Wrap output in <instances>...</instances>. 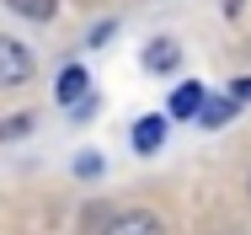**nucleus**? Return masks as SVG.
I'll return each mask as SVG.
<instances>
[{
  "label": "nucleus",
  "instance_id": "obj_1",
  "mask_svg": "<svg viewBox=\"0 0 251 235\" xmlns=\"http://www.w3.org/2000/svg\"><path fill=\"white\" fill-rule=\"evenodd\" d=\"M86 230H112V235H160L155 209H128V203H91L80 214Z\"/></svg>",
  "mask_w": 251,
  "mask_h": 235
},
{
  "label": "nucleus",
  "instance_id": "obj_2",
  "mask_svg": "<svg viewBox=\"0 0 251 235\" xmlns=\"http://www.w3.org/2000/svg\"><path fill=\"white\" fill-rule=\"evenodd\" d=\"M32 70H38L32 48L0 32V91H16V86H27V80H32Z\"/></svg>",
  "mask_w": 251,
  "mask_h": 235
},
{
  "label": "nucleus",
  "instance_id": "obj_3",
  "mask_svg": "<svg viewBox=\"0 0 251 235\" xmlns=\"http://www.w3.org/2000/svg\"><path fill=\"white\" fill-rule=\"evenodd\" d=\"M86 86H91V80H86V64H64L53 91H59V102H64V107H80V102H86Z\"/></svg>",
  "mask_w": 251,
  "mask_h": 235
},
{
  "label": "nucleus",
  "instance_id": "obj_4",
  "mask_svg": "<svg viewBox=\"0 0 251 235\" xmlns=\"http://www.w3.org/2000/svg\"><path fill=\"white\" fill-rule=\"evenodd\" d=\"M176 59H182V48H176V38H150V43H145V70H155V75L176 70Z\"/></svg>",
  "mask_w": 251,
  "mask_h": 235
},
{
  "label": "nucleus",
  "instance_id": "obj_5",
  "mask_svg": "<svg viewBox=\"0 0 251 235\" xmlns=\"http://www.w3.org/2000/svg\"><path fill=\"white\" fill-rule=\"evenodd\" d=\"M203 102H208V91H203L198 80H187V86H176V91H171V102H166V107H171V118H198Z\"/></svg>",
  "mask_w": 251,
  "mask_h": 235
},
{
  "label": "nucleus",
  "instance_id": "obj_6",
  "mask_svg": "<svg viewBox=\"0 0 251 235\" xmlns=\"http://www.w3.org/2000/svg\"><path fill=\"white\" fill-rule=\"evenodd\" d=\"M160 144H166V118H139L134 123V150L139 155H155Z\"/></svg>",
  "mask_w": 251,
  "mask_h": 235
},
{
  "label": "nucleus",
  "instance_id": "obj_7",
  "mask_svg": "<svg viewBox=\"0 0 251 235\" xmlns=\"http://www.w3.org/2000/svg\"><path fill=\"white\" fill-rule=\"evenodd\" d=\"M235 107H241V102H235L230 91H225V96H208V102H203V112H198V123L219 129V123H230V118H235Z\"/></svg>",
  "mask_w": 251,
  "mask_h": 235
},
{
  "label": "nucleus",
  "instance_id": "obj_8",
  "mask_svg": "<svg viewBox=\"0 0 251 235\" xmlns=\"http://www.w3.org/2000/svg\"><path fill=\"white\" fill-rule=\"evenodd\" d=\"M5 5L27 22H53V11H59V0H5Z\"/></svg>",
  "mask_w": 251,
  "mask_h": 235
},
{
  "label": "nucleus",
  "instance_id": "obj_9",
  "mask_svg": "<svg viewBox=\"0 0 251 235\" xmlns=\"http://www.w3.org/2000/svg\"><path fill=\"white\" fill-rule=\"evenodd\" d=\"M22 134H32V118H27V112H16V118H0V144L22 139Z\"/></svg>",
  "mask_w": 251,
  "mask_h": 235
},
{
  "label": "nucleus",
  "instance_id": "obj_10",
  "mask_svg": "<svg viewBox=\"0 0 251 235\" xmlns=\"http://www.w3.org/2000/svg\"><path fill=\"white\" fill-rule=\"evenodd\" d=\"M230 96H235V102H251V75H246V80H235V86H230Z\"/></svg>",
  "mask_w": 251,
  "mask_h": 235
}]
</instances>
